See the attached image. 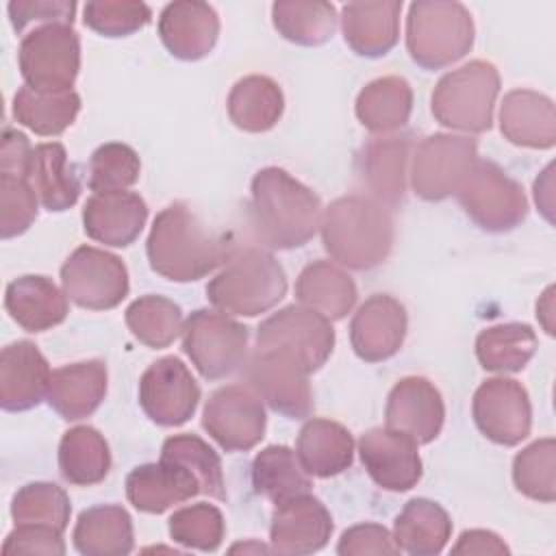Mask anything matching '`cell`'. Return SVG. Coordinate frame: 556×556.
Segmentation results:
<instances>
[{
    "label": "cell",
    "mask_w": 556,
    "mask_h": 556,
    "mask_svg": "<svg viewBox=\"0 0 556 556\" xmlns=\"http://www.w3.org/2000/svg\"><path fill=\"white\" fill-rule=\"evenodd\" d=\"M319 195L280 167H263L250 187V228L254 237L276 250L308 243L321 228Z\"/></svg>",
    "instance_id": "cell-1"
},
{
    "label": "cell",
    "mask_w": 556,
    "mask_h": 556,
    "mask_svg": "<svg viewBox=\"0 0 556 556\" xmlns=\"http://www.w3.org/2000/svg\"><path fill=\"white\" fill-rule=\"evenodd\" d=\"M146 252L159 276L172 282H193L222 267L232 248L185 202H174L154 217Z\"/></svg>",
    "instance_id": "cell-2"
},
{
    "label": "cell",
    "mask_w": 556,
    "mask_h": 556,
    "mask_svg": "<svg viewBox=\"0 0 556 556\" xmlns=\"http://www.w3.org/2000/svg\"><path fill=\"white\" fill-rule=\"evenodd\" d=\"M319 230L326 252L356 271L384 263L395 237L391 211L369 195H343L330 202Z\"/></svg>",
    "instance_id": "cell-3"
},
{
    "label": "cell",
    "mask_w": 556,
    "mask_h": 556,
    "mask_svg": "<svg viewBox=\"0 0 556 556\" xmlns=\"http://www.w3.org/2000/svg\"><path fill=\"white\" fill-rule=\"evenodd\" d=\"M287 293L282 265L263 248L248 245L232 250L222 269L206 285L208 302L239 317H256L274 308Z\"/></svg>",
    "instance_id": "cell-4"
},
{
    "label": "cell",
    "mask_w": 556,
    "mask_h": 556,
    "mask_svg": "<svg viewBox=\"0 0 556 556\" xmlns=\"http://www.w3.org/2000/svg\"><path fill=\"white\" fill-rule=\"evenodd\" d=\"M473 20L454 0H417L408 7L406 50L424 70H443L473 46Z\"/></svg>",
    "instance_id": "cell-5"
},
{
    "label": "cell",
    "mask_w": 556,
    "mask_h": 556,
    "mask_svg": "<svg viewBox=\"0 0 556 556\" xmlns=\"http://www.w3.org/2000/svg\"><path fill=\"white\" fill-rule=\"evenodd\" d=\"M500 74L493 63L476 59L439 78L430 109L434 119L460 132H484L493 124Z\"/></svg>",
    "instance_id": "cell-6"
},
{
    "label": "cell",
    "mask_w": 556,
    "mask_h": 556,
    "mask_svg": "<svg viewBox=\"0 0 556 556\" xmlns=\"http://www.w3.org/2000/svg\"><path fill=\"white\" fill-rule=\"evenodd\" d=\"M454 195L467 217L486 232H508L528 215L521 185L493 161L476 159Z\"/></svg>",
    "instance_id": "cell-7"
},
{
    "label": "cell",
    "mask_w": 556,
    "mask_h": 556,
    "mask_svg": "<svg viewBox=\"0 0 556 556\" xmlns=\"http://www.w3.org/2000/svg\"><path fill=\"white\" fill-rule=\"evenodd\" d=\"M250 330L222 311L198 308L182 328V350L206 380H222L248 361Z\"/></svg>",
    "instance_id": "cell-8"
},
{
    "label": "cell",
    "mask_w": 556,
    "mask_h": 556,
    "mask_svg": "<svg viewBox=\"0 0 556 556\" xmlns=\"http://www.w3.org/2000/svg\"><path fill=\"white\" fill-rule=\"evenodd\" d=\"M22 78L37 91H72L80 70V39L72 26H37L17 50Z\"/></svg>",
    "instance_id": "cell-9"
},
{
    "label": "cell",
    "mask_w": 556,
    "mask_h": 556,
    "mask_svg": "<svg viewBox=\"0 0 556 556\" xmlns=\"http://www.w3.org/2000/svg\"><path fill=\"white\" fill-rule=\"evenodd\" d=\"M245 382L258 397L287 419H306L313 413L308 371L291 354L274 348H256L245 365Z\"/></svg>",
    "instance_id": "cell-10"
},
{
    "label": "cell",
    "mask_w": 556,
    "mask_h": 556,
    "mask_svg": "<svg viewBox=\"0 0 556 556\" xmlns=\"http://www.w3.org/2000/svg\"><path fill=\"white\" fill-rule=\"evenodd\" d=\"M61 285L74 304L89 311L115 308L130 287L122 258L93 245H80L65 258Z\"/></svg>",
    "instance_id": "cell-11"
},
{
    "label": "cell",
    "mask_w": 556,
    "mask_h": 556,
    "mask_svg": "<svg viewBox=\"0 0 556 556\" xmlns=\"http://www.w3.org/2000/svg\"><path fill=\"white\" fill-rule=\"evenodd\" d=\"M256 348H274L298 358L308 374L321 369L334 350V328L330 319L302 304L280 308L261 321Z\"/></svg>",
    "instance_id": "cell-12"
},
{
    "label": "cell",
    "mask_w": 556,
    "mask_h": 556,
    "mask_svg": "<svg viewBox=\"0 0 556 556\" xmlns=\"http://www.w3.org/2000/svg\"><path fill=\"white\" fill-rule=\"evenodd\" d=\"M476 159L478 143L471 137L434 132L421 139L410 165V185L415 195L428 202L454 195Z\"/></svg>",
    "instance_id": "cell-13"
},
{
    "label": "cell",
    "mask_w": 556,
    "mask_h": 556,
    "mask_svg": "<svg viewBox=\"0 0 556 556\" xmlns=\"http://www.w3.org/2000/svg\"><path fill=\"white\" fill-rule=\"evenodd\" d=\"M263 400L250 384H226L211 393L202 428L226 452H248L265 437Z\"/></svg>",
    "instance_id": "cell-14"
},
{
    "label": "cell",
    "mask_w": 556,
    "mask_h": 556,
    "mask_svg": "<svg viewBox=\"0 0 556 556\" xmlns=\"http://www.w3.org/2000/svg\"><path fill=\"white\" fill-rule=\"evenodd\" d=\"M476 428L493 443L513 447L521 443L532 428V406L528 391L513 378L484 380L471 402Z\"/></svg>",
    "instance_id": "cell-15"
},
{
    "label": "cell",
    "mask_w": 556,
    "mask_h": 556,
    "mask_svg": "<svg viewBox=\"0 0 556 556\" xmlns=\"http://www.w3.org/2000/svg\"><path fill=\"white\" fill-rule=\"evenodd\" d=\"M200 402V387L187 365L176 356L154 361L139 380V404L159 426H182Z\"/></svg>",
    "instance_id": "cell-16"
},
{
    "label": "cell",
    "mask_w": 556,
    "mask_h": 556,
    "mask_svg": "<svg viewBox=\"0 0 556 556\" xmlns=\"http://www.w3.org/2000/svg\"><path fill=\"white\" fill-rule=\"evenodd\" d=\"M358 456L369 478L384 491H408L421 480L417 443L391 428H371L358 441Z\"/></svg>",
    "instance_id": "cell-17"
},
{
    "label": "cell",
    "mask_w": 556,
    "mask_h": 556,
    "mask_svg": "<svg viewBox=\"0 0 556 556\" xmlns=\"http://www.w3.org/2000/svg\"><path fill=\"white\" fill-rule=\"evenodd\" d=\"M384 421L387 428L410 437L417 445L430 443L445 421L443 397L428 378L406 376L389 391Z\"/></svg>",
    "instance_id": "cell-18"
},
{
    "label": "cell",
    "mask_w": 556,
    "mask_h": 556,
    "mask_svg": "<svg viewBox=\"0 0 556 556\" xmlns=\"http://www.w3.org/2000/svg\"><path fill=\"white\" fill-rule=\"evenodd\" d=\"M406 308L387 293L367 298L352 317L350 343L365 363H380L395 356L406 339Z\"/></svg>",
    "instance_id": "cell-19"
},
{
    "label": "cell",
    "mask_w": 556,
    "mask_h": 556,
    "mask_svg": "<svg viewBox=\"0 0 556 556\" xmlns=\"http://www.w3.org/2000/svg\"><path fill=\"white\" fill-rule=\"evenodd\" d=\"M332 534L328 508L311 493L276 504L269 526L271 549L278 554H313L326 547Z\"/></svg>",
    "instance_id": "cell-20"
},
{
    "label": "cell",
    "mask_w": 556,
    "mask_h": 556,
    "mask_svg": "<svg viewBox=\"0 0 556 556\" xmlns=\"http://www.w3.org/2000/svg\"><path fill=\"white\" fill-rule=\"evenodd\" d=\"M410 143V135H378L356 156V174L363 187L369 191V198L387 208L404 200Z\"/></svg>",
    "instance_id": "cell-21"
},
{
    "label": "cell",
    "mask_w": 556,
    "mask_h": 556,
    "mask_svg": "<svg viewBox=\"0 0 556 556\" xmlns=\"http://www.w3.org/2000/svg\"><path fill=\"white\" fill-rule=\"evenodd\" d=\"M50 365L33 341H13L0 354V406L9 413L30 410L48 397Z\"/></svg>",
    "instance_id": "cell-22"
},
{
    "label": "cell",
    "mask_w": 556,
    "mask_h": 556,
    "mask_svg": "<svg viewBox=\"0 0 556 556\" xmlns=\"http://www.w3.org/2000/svg\"><path fill=\"white\" fill-rule=\"evenodd\" d=\"M159 37L172 56L180 61H200L217 43V11L198 0L169 2L159 15Z\"/></svg>",
    "instance_id": "cell-23"
},
{
    "label": "cell",
    "mask_w": 556,
    "mask_h": 556,
    "mask_svg": "<svg viewBox=\"0 0 556 556\" xmlns=\"http://www.w3.org/2000/svg\"><path fill=\"white\" fill-rule=\"evenodd\" d=\"M146 219V200L135 191L93 193L83 208L85 235L113 248L130 245L141 235Z\"/></svg>",
    "instance_id": "cell-24"
},
{
    "label": "cell",
    "mask_w": 556,
    "mask_h": 556,
    "mask_svg": "<svg viewBox=\"0 0 556 556\" xmlns=\"http://www.w3.org/2000/svg\"><path fill=\"white\" fill-rule=\"evenodd\" d=\"M200 493V484L182 465L161 458L135 467L126 476V497L141 513H165Z\"/></svg>",
    "instance_id": "cell-25"
},
{
    "label": "cell",
    "mask_w": 556,
    "mask_h": 556,
    "mask_svg": "<svg viewBox=\"0 0 556 556\" xmlns=\"http://www.w3.org/2000/svg\"><path fill=\"white\" fill-rule=\"evenodd\" d=\"M402 2H348L341 7V30L352 52L378 59L391 52L400 37Z\"/></svg>",
    "instance_id": "cell-26"
},
{
    "label": "cell",
    "mask_w": 556,
    "mask_h": 556,
    "mask_svg": "<svg viewBox=\"0 0 556 556\" xmlns=\"http://www.w3.org/2000/svg\"><path fill=\"white\" fill-rule=\"evenodd\" d=\"M106 365L102 361H80L52 371L48 387L50 408L65 421H78L98 410L106 395Z\"/></svg>",
    "instance_id": "cell-27"
},
{
    "label": "cell",
    "mask_w": 556,
    "mask_h": 556,
    "mask_svg": "<svg viewBox=\"0 0 556 556\" xmlns=\"http://www.w3.org/2000/svg\"><path fill=\"white\" fill-rule=\"evenodd\" d=\"M502 135L521 148L547 150L556 143L554 102L532 89H513L500 106Z\"/></svg>",
    "instance_id": "cell-28"
},
{
    "label": "cell",
    "mask_w": 556,
    "mask_h": 556,
    "mask_svg": "<svg viewBox=\"0 0 556 556\" xmlns=\"http://www.w3.org/2000/svg\"><path fill=\"white\" fill-rule=\"evenodd\" d=\"M4 308L26 332H43L59 326L67 313V295L46 276L26 274L7 285Z\"/></svg>",
    "instance_id": "cell-29"
},
{
    "label": "cell",
    "mask_w": 556,
    "mask_h": 556,
    "mask_svg": "<svg viewBox=\"0 0 556 556\" xmlns=\"http://www.w3.org/2000/svg\"><path fill=\"white\" fill-rule=\"evenodd\" d=\"M26 180L39 204L50 213L67 211L78 202L80 178L67 159L65 146L59 141L33 148Z\"/></svg>",
    "instance_id": "cell-30"
},
{
    "label": "cell",
    "mask_w": 556,
    "mask_h": 556,
    "mask_svg": "<svg viewBox=\"0 0 556 556\" xmlns=\"http://www.w3.org/2000/svg\"><path fill=\"white\" fill-rule=\"evenodd\" d=\"M295 454L308 476L332 478L352 465L354 439L332 419H308L298 434Z\"/></svg>",
    "instance_id": "cell-31"
},
{
    "label": "cell",
    "mask_w": 556,
    "mask_h": 556,
    "mask_svg": "<svg viewBox=\"0 0 556 556\" xmlns=\"http://www.w3.org/2000/svg\"><path fill=\"white\" fill-rule=\"evenodd\" d=\"M72 539L85 556H124L135 547L132 519L117 504L91 506L78 515Z\"/></svg>",
    "instance_id": "cell-32"
},
{
    "label": "cell",
    "mask_w": 556,
    "mask_h": 556,
    "mask_svg": "<svg viewBox=\"0 0 556 556\" xmlns=\"http://www.w3.org/2000/svg\"><path fill=\"white\" fill-rule=\"evenodd\" d=\"M356 295L354 280L330 261H315L306 265L295 280L298 302L330 321L343 319L354 308Z\"/></svg>",
    "instance_id": "cell-33"
},
{
    "label": "cell",
    "mask_w": 556,
    "mask_h": 556,
    "mask_svg": "<svg viewBox=\"0 0 556 556\" xmlns=\"http://www.w3.org/2000/svg\"><path fill=\"white\" fill-rule=\"evenodd\" d=\"M452 536V519L447 510L426 497L406 502L393 523V541L400 552L410 556L441 554Z\"/></svg>",
    "instance_id": "cell-34"
},
{
    "label": "cell",
    "mask_w": 556,
    "mask_h": 556,
    "mask_svg": "<svg viewBox=\"0 0 556 556\" xmlns=\"http://www.w3.org/2000/svg\"><path fill=\"white\" fill-rule=\"evenodd\" d=\"M354 111L369 132L393 135L413 113V89L400 76L376 78L358 91Z\"/></svg>",
    "instance_id": "cell-35"
},
{
    "label": "cell",
    "mask_w": 556,
    "mask_h": 556,
    "mask_svg": "<svg viewBox=\"0 0 556 556\" xmlns=\"http://www.w3.org/2000/svg\"><path fill=\"white\" fill-rule=\"evenodd\" d=\"M228 117L245 132H265L278 124L285 111V96L269 76L252 74L235 83L228 93Z\"/></svg>",
    "instance_id": "cell-36"
},
{
    "label": "cell",
    "mask_w": 556,
    "mask_h": 556,
    "mask_svg": "<svg viewBox=\"0 0 556 556\" xmlns=\"http://www.w3.org/2000/svg\"><path fill=\"white\" fill-rule=\"evenodd\" d=\"M80 111V98L72 91H37L28 85L13 96V117L35 135L56 137L67 130Z\"/></svg>",
    "instance_id": "cell-37"
},
{
    "label": "cell",
    "mask_w": 556,
    "mask_h": 556,
    "mask_svg": "<svg viewBox=\"0 0 556 556\" xmlns=\"http://www.w3.org/2000/svg\"><path fill=\"white\" fill-rule=\"evenodd\" d=\"M59 469L63 480L76 486L102 482L111 469L106 439L91 426L70 428L59 443Z\"/></svg>",
    "instance_id": "cell-38"
},
{
    "label": "cell",
    "mask_w": 556,
    "mask_h": 556,
    "mask_svg": "<svg viewBox=\"0 0 556 556\" xmlns=\"http://www.w3.org/2000/svg\"><path fill=\"white\" fill-rule=\"evenodd\" d=\"M252 486L274 504L311 493V478L287 445H267L252 460Z\"/></svg>",
    "instance_id": "cell-39"
},
{
    "label": "cell",
    "mask_w": 556,
    "mask_h": 556,
    "mask_svg": "<svg viewBox=\"0 0 556 556\" xmlns=\"http://www.w3.org/2000/svg\"><path fill=\"white\" fill-rule=\"evenodd\" d=\"M337 9L321 0H280L271 4V22L280 37L295 46H321L337 30Z\"/></svg>",
    "instance_id": "cell-40"
},
{
    "label": "cell",
    "mask_w": 556,
    "mask_h": 556,
    "mask_svg": "<svg viewBox=\"0 0 556 556\" xmlns=\"http://www.w3.org/2000/svg\"><path fill=\"white\" fill-rule=\"evenodd\" d=\"M536 345V334L528 324H495L478 334L476 356L489 371L515 374L530 363Z\"/></svg>",
    "instance_id": "cell-41"
},
{
    "label": "cell",
    "mask_w": 556,
    "mask_h": 556,
    "mask_svg": "<svg viewBox=\"0 0 556 556\" xmlns=\"http://www.w3.org/2000/svg\"><path fill=\"white\" fill-rule=\"evenodd\" d=\"M126 326L143 345L161 350L172 345L185 328L182 311L163 295H141L126 308Z\"/></svg>",
    "instance_id": "cell-42"
},
{
    "label": "cell",
    "mask_w": 556,
    "mask_h": 556,
    "mask_svg": "<svg viewBox=\"0 0 556 556\" xmlns=\"http://www.w3.org/2000/svg\"><path fill=\"white\" fill-rule=\"evenodd\" d=\"M161 458L178 463L187 471H191L200 484V493L215 500H226L222 460L217 452L198 434H174L165 439L161 447Z\"/></svg>",
    "instance_id": "cell-43"
},
{
    "label": "cell",
    "mask_w": 556,
    "mask_h": 556,
    "mask_svg": "<svg viewBox=\"0 0 556 556\" xmlns=\"http://www.w3.org/2000/svg\"><path fill=\"white\" fill-rule=\"evenodd\" d=\"M513 482L519 493L536 502L556 497V443L552 437L523 447L513 460Z\"/></svg>",
    "instance_id": "cell-44"
},
{
    "label": "cell",
    "mask_w": 556,
    "mask_h": 556,
    "mask_svg": "<svg viewBox=\"0 0 556 556\" xmlns=\"http://www.w3.org/2000/svg\"><path fill=\"white\" fill-rule=\"evenodd\" d=\"M72 515L67 493L52 482H28L11 502V517L17 523L50 526L65 532Z\"/></svg>",
    "instance_id": "cell-45"
},
{
    "label": "cell",
    "mask_w": 556,
    "mask_h": 556,
    "mask_svg": "<svg viewBox=\"0 0 556 556\" xmlns=\"http://www.w3.org/2000/svg\"><path fill=\"white\" fill-rule=\"evenodd\" d=\"M141 176L139 154L126 143H102L87 165V185L93 193L126 191Z\"/></svg>",
    "instance_id": "cell-46"
},
{
    "label": "cell",
    "mask_w": 556,
    "mask_h": 556,
    "mask_svg": "<svg viewBox=\"0 0 556 556\" xmlns=\"http://www.w3.org/2000/svg\"><path fill=\"white\" fill-rule=\"evenodd\" d=\"M172 541L200 552H215L226 534V521L217 506L200 502L176 510L167 523Z\"/></svg>",
    "instance_id": "cell-47"
},
{
    "label": "cell",
    "mask_w": 556,
    "mask_h": 556,
    "mask_svg": "<svg viewBox=\"0 0 556 556\" xmlns=\"http://www.w3.org/2000/svg\"><path fill=\"white\" fill-rule=\"evenodd\" d=\"M83 13L85 26L102 37H128L152 20L150 7L132 0H91Z\"/></svg>",
    "instance_id": "cell-48"
},
{
    "label": "cell",
    "mask_w": 556,
    "mask_h": 556,
    "mask_svg": "<svg viewBox=\"0 0 556 556\" xmlns=\"http://www.w3.org/2000/svg\"><path fill=\"white\" fill-rule=\"evenodd\" d=\"M39 200L26 178L0 174V235L13 239L26 232L37 219Z\"/></svg>",
    "instance_id": "cell-49"
},
{
    "label": "cell",
    "mask_w": 556,
    "mask_h": 556,
    "mask_svg": "<svg viewBox=\"0 0 556 556\" xmlns=\"http://www.w3.org/2000/svg\"><path fill=\"white\" fill-rule=\"evenodd\" d=\"M9 22L15 33H24L30 24H74L76 2L72 0H13L7 7Z\"/></svg>",
    "instance_id": "cell-50"
},
{
    "label": "cell",
    "mask_w": 556,
    "mask_h": 556,
    "mask_svg": "<svg viewBox=\"0 0 556 556\" xmlns=\"http://www.w3.org/2000/svg\"><path fill=\"white\" fill-rule=\"evenodd\" d=\"M4 554H48L61 556L65 554L63 532L50 526L37 523H17L15 530L9 532L2 545Z\"/></svg>",
    "instance_id": "cell-51"
},
{
    "label": "cell",
    "mask_w": 556,
    "mask_h": 556,
    "mask_svg": "<svg viewBox=\"0 0 556 556\" xmlns=\"http://www.w3.org/2000/svg\"><path fill=\"white\" fill-rule=\"evenodd\" d=\"M400 547L393 541V534L380 523H356L348 528L339 543L337 554L341 556H363V554H397Z\"/></svg>",
    "instance_id": "cell-52"
},
{
    "label": "cell",
    "mask_w": 556,
    "mask_h": 556,
    "mask_svg": "<svg viewBox=\"0 0 556 556\" xmlns=\"http://www.w3.org/2000/svg\"><path fill=\"white\" fill-rule=\"evenodd\" d=\"M33 146L28 137L20 130L4 128L0 141V174H13L26 178L28 163H30Z\"/></svg>",
    "instance_id": "cell-53"
},
{
    "label": "cell",
    "mask_w": 556,
    "mask_h": 556,
    "mask_svg": "<svg viewBox=\"0 0 556 556\" xmlns=\"http://www.w3.org/2000/svg\"><path fill=\"white\" fill-rule=\"evenodd\" d=\"M452 554H508L506 543L491 530H465Z\"/></svg>",
    "instance_id": "cell-54"
},
{
    "label": "cell",
    "mask_w": 556,
    "mask_h": 556,
    "mask_svg": "<svg viewBox=\"0 0 556 556\" xmlns=\"http://www.w3.org/2000/svg\"><path fill=\"white\" fill-rule=\"evenodd\" d=\"M552 172H554V165L549 163V165L541 172V176L536 178V182H534V200H536L539 208L543 211V215L547 217V222H552V206H554Z\"/></svg>",
    "instance_id": "cell-55"
},
{
    "label": "cell",
    "mask_w": 556,
    "mask_h": 556,
    "mask_svg": "<svg viewBox=\"0 0 556 556\" xmlns=\"http://www.w3.org/2000/svg\"><path fill=\"white\" fill-rule=\"evenodd\" d=\"M552 315H554V287H547L543 298L536 302V317L541 319V324H543L547 334H554Z\"/></svg>",
    "instance_id": "cell-56"
},
{
    "label": "cell",
    "mask_w": 556,
    "mask_h": 556,
    "mask_svg": "<svg viewBox=\"0 0 556 556\" xmlns=\"http://www.w3.org/2000/svg\"><path fill=\"white\" fill-rule=\"evenodd\" d=\"M248 549H254V552H274L265 545H258V543H248V545H235L230 552H248Z\"/></svg>",
    "instance_id": "cell-57"
}]
</instances>
